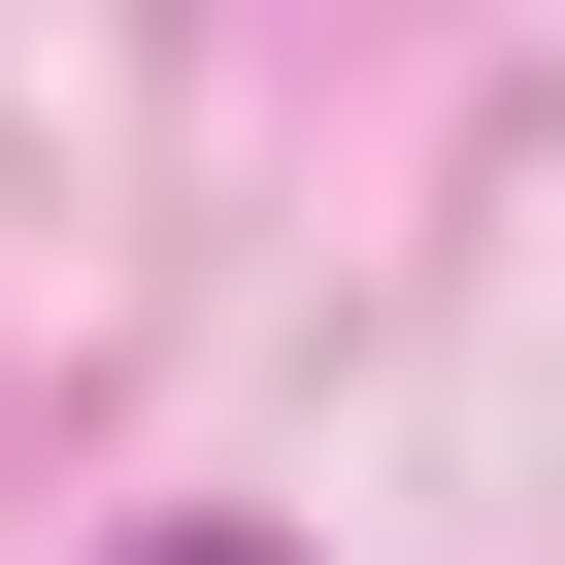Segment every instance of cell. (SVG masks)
I'll use <instances>...</instances> for the list:
<instances>
[{"label": "cell", "mask_w": 565, "mask_h": 565, "mask_svg": "<svg viewBox=\"0 0 565 565\" xmlns=\"http://www.w3.org/2000/svg\"><path fill=\"white\" fill-rule=\"evenodd\" d=\"M134 565H300V532H134Z\"/></svg>", "instance_id": "1"}]
</instances>
